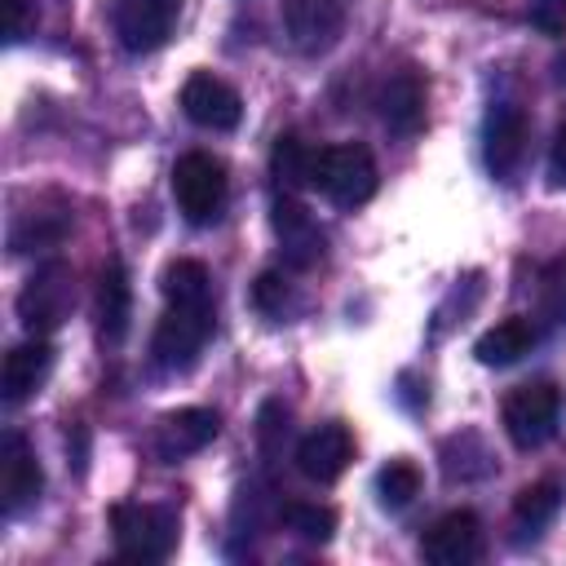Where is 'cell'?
<instances>
[{"label":"cell","instance_id":"1","mask_svg":"<svg viewBox=\"0 0 566 566\" xmlns=\"http://www.w3.org/2000/svg\"><path fill=\"white\" fill-rule=\"evenodd\" d=\"M115 553L124 562H168L181 539V517L168 504H115L111 509Z\"/></svg>","mask_w":566,"mask_h":566},{"label":"cell","instance_id":"2","mask_svg":"<svg viewBox=\"0 0 566 566\" xmlns=\"http://www.w3.org/2000/svg\"><path fill=\"white\" fill-rule=\"evenodd\" d=\"M212 301H168V310L155 323L150 358L164 371H190L212 336Z\"/></svg>","mask_w":566,"mask_h":566},{"label":"cell","instance_id":"3","mask_svg":"<svg viewBox=\"0 0 566 566\" xmlns=\"http://www.w3.org/2000/svg\"><path fill=\"white\" fill-rule=\"evenodd\" d=\"M172 199H177V212L190 226H212L226 212V199H230L226 164L208 150H186L172 164Z\"/></svg>","mask_w":566,"mask_h":566},{"label":"cell","instance_id":"4","mask_svg":"<svg viewBox=\"0 0 566 566\" xmlns=\"http://www.w3.org/2000/svg\"><path fill=\"white\" fill-rule=\"evenodd\" d=\"M314 190H323L336 208H363L376 195V159L358 142L318 146L314 159Z\"/></svg>","mask_w":566,"mask_h":566},{"label":"cell","instance_id":"5","mask_svg":"<svg viewBox=\"0 0 566 566\" xmlns=\"http://www.w3.org/2000/svg\"><path fill=\"white\" fill-rule=\"evenodd\" d=\"M75 310V274L66 261H44L18 292V323L31 336H49Z\"/></svg>","mask_w":566,"mask_h":566},{"label":"cell","instance_id":"6","mask_svg":"<svg viewBox=\"0 0 566 566\" xmlns=\"http://www.w3.org/2000/svg\"><path fill=\"white\" fill-rule=\"evenodd\" d=\"M500 420H504V433L513 447H522V451L544 447L562 420V389L553 380H526L504 398Z\"/></svg>","mask_w":566,"mask_h":566},{"label":"cell","instance_id":"7","mask_svg":"<svg viewBox=\"0 0 566 566\" xmlns=\"http://www.w3.org/2000/svg\"><path fill=\"white\" fill-rule=\"evenodd\" d=\"M526 137H531V119H526L522 102H513V97L491 102V111L482 119V159L495 181L517 177V168L526 159Z\"/></svg>","mask_w":566,"mask_h":566},{"label":"cell","instance_id":"8","mask_svg":"<svg viewBox=\"0 0 566 566\" xmlns=\"http://www.w3.org/2000/svg\"><path fill=\"white\" fill-rule=\"evenodd\" d=\"M345 0H283V31L296 53L318 57L345 35Z\"/></svg>","mask_w":566,"mask_h":566},{"label":"cell","instance_id":"9","mask_svg":"<svg viewBox=\"0 0 566 566\" xmlns=\"http://www.w3.org/2000/svg\"><path fill=\"white\" fill-rule=\"evenodd\" d=\"M270 226H274V234H279V252H283V261H287L292 270H310V265L323 261V243H327V239H323L318 221L310 217V208H305L296 195H287V190L274 195Z\"/></svg>","mask_w":566,"mask_h":566},{"label":"cell","instance_id":"10","mask_svg":"<svg viewBox=\"0 0 566 566\" xmlns=\"http://www.w3.org/2000/svg\"><path fill=\"white\" fill-rule=\"evenodd\" d=\"M44 491V469L31 451V442L9 429L4 442H0V509L4 517H18L22 509H31Z\"/></svg>","mask_w":566,"mask_h":566},{"label":"cell","instance_id":"11","mask_svg":"<svg viewBox=\"0 0 566 566\" xmlns=\"http://www.w3.org/2000/svg\"><path fill=\"white\" fill-rule=\"evenodd\" d=\"M482 548H486V539H482V517H478L473 509H451V513H442V517L424 531V539H420V553H424V562H433V566H469V562L482 557Z\"/></svg>","mask_w":566,"mask_h":566},{"label":"cell","instance_id":"12","mask_svg":"<svg viewBox=\"0 0 566 566\" xmlns=\"http://www.w3.org/2000/svg\"><path fill=\"white\" fill-rule=\"evenodd\" d=\"M181 111L190 124L199 128H212V133H230L239 128L243 119V97L212 71H195L186 84H181Z\"/></svg>","mask_w":566,"mask_h":566},{"label":"cell","instance_id":"13","mask_svg":"<svg viewBox=\"0 0 566 566\" xmlns=\"http://www.w3.org/2000/svg\"><path fill=\"white\" fill-rule=\"evenodd\" d=\"M221 433V416L208 411V407H177L168 416H159L155 433H150V447L164 464H177L195 451H203L212 438Z\"/></svg>","mask_w":566,"mask_h":566},{"label":"cell","instance_id":"14","mask_svg":"<svg viewBox=\"0 0 566 566\" xmlns=\"http://www.w3.org/2000/svg\"><path fill=\"white\" fill-rule=\"evenodd\" d=\"M177 13H181V0H119L115 35L128 53H155L159 44H168Z\"/></svg>","mask_w":566,"mask_h":566},{"label":"cell","instance_id":"15","mask_svg":"<svg viewBox=\"0 0 566 566\" xmlns=\"http://www.w3.org/2000/svg\"><path fill=\"white\" fill-rule=\"evenodd\" d=\"M424 102H429V84L416 66H398L385 84H380V124L394 137H416L424 128Z\"/></svg>","mask_w":566,"mask_h":566},{"label":"cell","instance_id":"16","mask_svg":"<svg viewBox=\"0 0 566 566\" xmlns=\"http://www.w3.org/2000/svg\"><path fill=\"white\" fill-rule=\"evenodd\" d=\"M349 460H354V433L340 420H327L296 442V469L310 482H336L349 469Z\"/></svg>","mask_w":566,"mask_h":566},{"label":"cell","instance_id":"17","mask_svg":"<svg viewBox=\"0 0 566 566\" xmlns=\"http://www.w3.org/2000/svg\"><path fill=\"white\" fill-rule=\"evenodd\" d=\"M49 371H53V345H49L44 336H31V340L13 345V349L4 354V367H0V398H4L9 407L27 402L31 394L44 389Z\"/></svg>","mask_w":566,"mask_h":566},{"label":"cell","instance_id":"18","mask_svg":"<svg viewBox=\"0 0 566 566\" xmlns=\"http://www.w3.org/2000/svg\"><path fill=\"white\" fill-rule=\"evenodd\" d=\"M128 318H133V283L119 256H111L97 274V332L106 345H119L128 336Z\"/></svg>","mask_w":566,"mask_h":566},{"label":"cell","instance_id":"19","mask_svg":"<svg viewBox=\"0 0 566 566\" xmlns=\"http://www.w3.org/2000/svg\"><path fill=\"white\" fill-rule=\"evenodd\" d=\"M535 340H539V327L522 314H509V318H500L495 327H486L478 336L473 354H478L482 367H513L517 358H526L535 349Z\"/></svg>","mask_w":566,"mask_h":566},{"label":"cell","instance_id":"20","mask_svg":"<svg viewBox=\"0 0 566 566\" xmlns=\"http://www.w3.org/2000/svg\"><path fill=\"white\" fill-rule=\"evenodd\" d=\"M314 159H318V146H310L301 133H279L274 146H270V177H274V186L287 190V195L314 186Z\"/></svg>","mask_w":566,"mask_h":566},{"label":"cell","instance_id":"21","mask_svg":"<svg viewBox=\"0 0 566 566\" xmlns=\"http://www.w3.org/2000/svg\"><path fill=\"white\" fill-rule=\"evenodd\" d=\"M557 509H562V482H553V478L531 482V486H522L513 495V526L539 535L557 517Z\"/></svg>","mask_w":566,"mask_h":566},{"label":"cell","instance_id":"22","mask_svg":"<svg viewBox=\"0 0 566 566\" xmlns=\"http://www.w3.org/2000/svg\"><path fill=\"white\" fill-rule=\"evenodd\" d=\"M159 287H164V301H212V274L203 261H190V256L168 261Z\"/></svg>","mask_w":566,"mask_h":566},{"label":"cell","instance_id":"23","mask_svg":"<svg viewBox=\"0 0 566 566\" xmlns=\"http://www.w3.org/2000/svg\"><path fill=\"white\" fill-rule=\"evenodd\" d=\"M279 522H283L292 535L310 539V544H327L332 531H336V513H332L327 504H310V500H287V504L279 509Z\"/></svg>","mask_w":566,"mask_h":566},{"label":"cell","instance_id":"24","mask_svg":"<svg viewBox=\"0 0 566 566\" xmlns=\"http://www.w3.org/2000/svg\"><path fill=\"white\" fill-rule=\"evenodd\" d=\"M416 495H420V469H416L411 460H389V464L376 473V500H380V509L398 513V509H407Z\"/></svg>","mask_w":566,"mask_h":566},{"label":"cell","instance_id":"25","mask_svg":"<svg viewBox=\"0 0 566 566\" xmlns=\"http://www.w3.org/2000/svg\"><path fill=\"white\" fill-rule=\"evenodd\" d=\"M66 230H71V217H66L62 208H53V212H35V217H22V221L13 226V234H9V243H13V252H27V248H44V243H57Z\"/></svg>","mask_w":566,"mask_h":566},{"label":"cell","instance_id":"26","mask_svg":"<svg viewBox=\"0 0 566 566\" xmlns=\"http://www.w3.org/2000/svg\"><path fill=\"white\" fill-rule=\"evenodd\" d=\"M539 301H544V314H548L553 323H566V261H553V265L544 270Z\"/></svg>","mask_w":566,"mask_h":566},{"label":"cell","instance_id":"27","mask_svg":"<svg viewBox=\"0 0 566 566\" xmlns=\"http://www.w3.org/2000/svg\"><path fill=\"white\" fill-rule=\"evenodd\" d=\"M252 305L261 310V314H283V305H287V283H283V274H274V270H265L256 283H252Z\"/></svg>","mask_w":566,"mask_h":566},{"label":"cell","instance_id":"28","mask_svg":"<svg viewBox=\"0 0 566 566\" xmlns=\"http://www.w3.org/2000/svg\"><path fill=\"white\" fill-rule=\"evenodd\" d=\"M4 4V40L22 44L27 35H35V4L31 0H0Z\"/></svg>","mask_w":566,"mask_h":566},{"label":"cell","instance_id":"29","mask_svg":"<svg viewBox=\"0 0 566 566\" xmlns=\"http://www.w3.org/2000/svg\"><path fill=\"white\" fill-rule=\"evenodd\" d=\"M283 438H287V407L283 402H265L261 407V451L274 455L283 447Z\"/></svg>","mask_w":566,"mask_h":566},{"label":"cell","instance_id":"30","mask_svg":"<svg viewBox=\"0 0 566 566\" xmlns=\"http://www.w3.org/2000/svg\"><path fill=\"white\" fill-rule=\"evenodd\" d=\"M531 27L539 35H566V0H531Z\"/></svg>","mask_w":566,"mask_h":566},{"label":"cell","instance_id":"31","mask_svg":"<svg viewBox=\"0 0 566 566\" xmlns=\"http://www.w3.org/2000/svg\"><path fill=\"white\" fill-rule=\"evenodd\" d=\"M548 181L566 190V124L557 128V137H553V150H548Z\"/></svg>","mask_w":566,"mask_h":566}]
</instances>
